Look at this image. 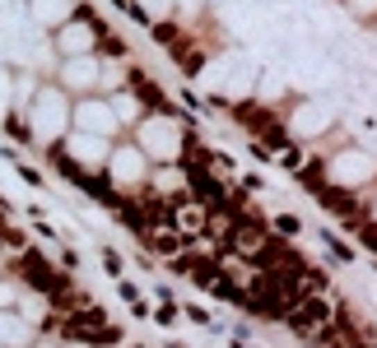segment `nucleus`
Masks as SVG:
<instances>
[{
  "instance_id": "obj_5",
  "label": "nucleus",
  "mask_w": 377,
  "mask_h": 348,
  "mask_svg": "<svg viewBox=\"0 0 377 348\" xmlns=\"http://www.w3.org/2000/svg\"><path fill=\"white\" fill-rule=\"evenodd\" d=\"M205 218H210V209H205V200H187V205H173V232H182V237H205Z\"/></svg>"
},
{
  "instance_id": "obj_4",
  "label": "nucleus",
  "mask_w": 377,
  "mask_h": 348,
  "mask_svg": "<svg viewBox=\"0 0 377 348\" xmlns=\"http://www.w3.org/2000/svg\"><path fill=\"white\" fill-rule=\"evenodd\" d=\"M108 172L126 186H140V182H149V158H144L140 144H122V149L108 153Z\"/></svg>"
},
{
  "instance_id": "obj_15",
  "label": "nucleus",
  "mask_w": 377,
  "mask_h": 348,
  "mask_svg": "<svg viewBox=\"0 0 377 348\" xmlns=\"http://www.w3.org/2000/svg\"><path fill=\"white\" fill-rule=\"evenodd\" d=\"M0 279H5V270H0Z\"/></svg>"
},
{
  "instance_id": "obj_8",
  "label": "nucleus",
  "mask_w": 377,
  "mask_h": 348,
  "mask_svg": "<svg viewBox=\"0 0 377 348\" xmlns=\"http://www.w3.org/2000/svg\"><path fill=\"white\" fill-rule=\"evenodd\" d=\"M321 242H326V246H330V251H335V256H340V260H354V251H349V246L340 242L335 232H321Z\"/></svg>"
},
{
  "instance_id": "obj_3",
  "label": "nucleus",
  "mask_w": 377,
  "mask_h": 348,
  "mask_svg": "<svg viewBox=\"0 0 377 348\" xmlns=\"http://www.w3.org/2000/svg\"><path fill=\"white\" fill-rule=\"evenodd\" d=\"M70 121H75L79 135H117V130H122V116H117L112 103H103V98H79Z\"/></svg>"
},
{
  "instance_id": "obj_12",
  "label": "nucleus",
  "mask_w": 377,
  "mask_h": 348,
  "mask_svg": "<svg viewBox=\"0 0 377 348\" xmlns=\"http://www.w3.org/2000/svg\"><path fill=\"white\" fill-rule=\"evenodd\" d=\"M187 316L196 320V325H215V320H210V311H205V306H187Z\"/></svg>"
},
{
  "instance_id": "obj_13",
  "label": "nucleus",
  "mask_w": 377,
  "mask_h": 348,
  "mask_svg": "<svg viewBox=\"0 0 377 348\" xmlns=\"http://www.w3.org/2000/svg\"><path fill=\"white\" fill-rule=\"evenodd\" d=\"M233 348H247V344H242V339H233Z\"/></svg>"
},
{
  "instance_id": "obj_14",
  "label": "nucleus",
  "mask_w": 377,
  "mask_h": 348,
  "mask_svg": "<svg viewBox=\"0 0 377 348\" xmlns=\"http://www.w3.org/2000/svg\"><path fill=\"white\" fill-rule=\"evenodd\" d=\"M168 348H182V344H168Z\"/></svg>"
},
{
  "instance_id": "obj_10",
  "label": "nucleus",
  "mask_w": 377,
  "mask_h": 348,
  "mask_svg": "<svg viewBox=\"0 0 377 348\" xmlns=\"http://www.w3.org/2000/svg\"><path fill=\"white\" fill-rule=\"evenodd\" d=\"M177 311H182V306L163 302V306H158V311H154V320H158V325H177Z\"/></svg>"
},
{
  "instance_id": "obj_1",
  "label": "nucleus",
  "mask_w": 377,
  "mask_h": 348,
  "mask_svg": "<svg viewBox=\"0 0 377 348\" xmlns=\"http://www.w3.org/2000/svg\"><path fill=\"white\" fill-rule=\"evenodd\" d=\"M61 89L70 98H98V89H103V61L98 56H70L61 70Z\"/></svg>"
},
{
  "instance_id": "obj_9",
  "label": "nucleus",
  "mask_w": 377,
  "mask_h": 348,
  "mask_svg": "<svg viewBox=\"0 0 377 348\" xmlns=\"http://www.w3.org/2000/svg\"><path fill=\"white\" fill-rule=\"evenodd\" d=\"M0 306H5V311L19 306V284H0Z\"/></svg>"
},
{
  "instance_id": "obj_11",
  "label": "nucleus",
  "mask_w": 377,
  "mask_h": 348,
  "mask_svg": "<svg viewBox=\"0 0 377 348\" xmlns=\"http://www.w3.org/2000/svg\"><path fill=\"white\" fill-rule=\"evenodd\" d=\"M117 288H122V297H126V302H131V306L140 302V288L131 284V279H117Z\"/></svg>"
},
{
  "instance_id": "obj_2",
  "label": "nucleus",
  "mask_w": 377,
  "mask_h": 348,
  "mask_svg": "<svg viewBox=\"0 0 377 348\" xmlns=\"http://www.w3.org/2000/svg\"><path fill=\"white\" fill-rule=\"evenodd\" d=\"M56 46L65 51V61H70V56H94V51H98V24L89 19L84 5H79V15L70 19V24L56 28Z\"/></svg>"
},
{
  "instance_id": "obj_6",
  "label": "nucleus",
  "mask_w": 377,
  "mask_h": 348,
  "mask_svg": "<svg viewBox=\"0 0 377 348\" xmlns=\"http://www.w3.org/2000/svg\"><path fill=\"white\" fill-rule=\"evenodd\" d=\"M98 256H103V270H108L112 279H126V260L117 256V251H112V246H103V251H98Z\"/></svg>"
},
{
  "instance_id": "obj_7",
  "label": "nucleus",
  "mask_w": 377,
  "mask_h": 348,
  "mask_svg": "<svg viewBox=\"0 0 377 348\" xmlns=\"http://www.w3.org/2000/svg\"><path fill=\"white\" fill-rule=\"evenodd\" d=\"M275 227H280L284 237H299V232H303V223L294 218V214H280V218H275Z\"/></svg>"
}]
</instances>
